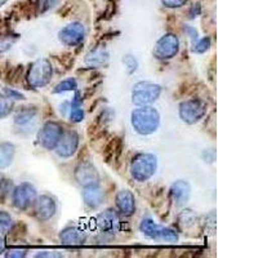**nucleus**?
<instances>
[{
  "mask_svg": "<svg viewBox=\"0 0 258 258\" xmlns=\"http://www.w3.org/2000/svg\"><path fill=\"white\" fill-rule=\"evenodd\" d=\"M160 115L158 110L145 106L132 112V125L140 135H151L158 129Z\"/></svg>",
  "mask_w": 258,
  "mask_h": 258,
  "instance_id": "f257e3e1",
  "label": "nucleus"
},
{
  "mask_svg": "<svg viewBox=\"0 0 258 258\" xmlns=\"http://www.w3.org/2000/svg\"><path fill=\"white\" fill-rule=\"evenodd\" d=\"M156 170V158L151 154H140L133 159L131 172L133 178L140 182L147 181L154 176Z\"/></svg>",
  "mask_w": 258,
  "mask_h": 258,
  "instance_id": "f03ea898",
  "label": "nucleus"
},
{
  "mask_svg": "<svg viewBox=\"0 0 258 258\" xmlns=\"http://www.w3.org/2000/svg\"><path fill=\"white\" fill-rule=\"evenodd\" d=\"M161 93L160 85L155 83L141 82L133 87L132 92V101L136 105L146 106L150 103L155 102Z\"/></svg>",
  "mask_w": 258,
  "mask_h": 258,
  "instance_id": "7ed1b4c3",
  "label": "nucleus"
},
{
  "mask_svg": "<svg viewBox=\"0 0 258 258\" xmlns=\"http://www.w3.org/2000/svg\"><path fill=\"white\" fill-rule=\"evenodd\" d=\"M53 69L48 59H38L30 66L27 73V82L32 87H44L52 78Z\"/></svg>",
  "mask_w": 258,
  "mask_h": 258,
  "instance_id": "20e7f679",
  "label": "nucleus"
},
{
  "mask_svg": "<svg viewBox=\"0 0 258 258\" xmlns=\"http://www.w3.org/2000/svg\"><path fill=\"white\" fill-rule=\"evenodd\" d=\"M140 229L146 236L154 239V240L161 241V243H174L178 240V235L173 230L156 225L151 218H145L141 222Z\"/></svg>",
  "mask_w": 258,
  "mask_h": 258,
  "instance_id": "39448f33",
  "label": "nucleus"
},
{
  "mask_svg": "<svg viewBox=\"0 0 258 258\" xmlns=\"http://www.w3.org/2000/svg\"><path fill=\"white\" fill-rule=\"evenodd\" d=\"M207 111L206 103L200 100H188L179 106V116L185 123L194 124L199 121Z\"/></svg>",
  "mask_w": 258,
  "mask_h": 258,
  "instance_id": "423d86ee",
  "label": "nucleus"
},
{
  "mask_svg": "<svg viewBox=\"0 0 258 258\" xmlns=\"http://www.w3.org/2000/svg\"><path fill=\"white\" fill-rule=\"evenodd\" d=\"M62 135H63V129L56 121H48L43 125L40 129V132L38 135V140L43 147L47 150L56 149L57 144L61 140Z\"/></svg>",
  "mask_w": 258,
  "mask_h": 258,
  "instance_id": "0eeeda50",
  "label": "nucleus"
},
{
  "mask_svg": "<svg viewBox=\"0 0 258 258\" xmlns=\"http://www.w3.org/2000/svg\"><path fill=\"white\" fill-rule=\"evenodd\" d=\"M179 41L173 34H167L158 40L154 49V56L159 59H169L178 52Z\"/></svg>",
  "mask_w": 258,
  "mask_h": 258,
  "instance_id": "6e6552de",
  "label": "nucleus"
},
{
  "mask_svg": "<svg viewBox=\"0 0 258 258\" xmlns=\"http://www.w3.org/2000/svg\"><path fill=\"white\" fill-rule=\"evenodd\" d=\"M36 199V190L31 183L24 182L18 185L17 187L13 191V204L16 208L18 209H25L29 208L31 204H34Z\"/></svg>",
  "mask_w": 258,
  "mask_h": 258,
  "instance_id": "1a4fd4ad",
  "label": "nucleus"
},
{
  "mask_svg": "<svg viewBox=\"0 0 258 258\" xmlns=\"http://www.w3.org/2000/svg\"><path fill=\"white\" fill-rule=\"evenodd\" d=\"M58 38L64 45L69 47L79 45L85 38V27L80 22H73L58 32Z\"/></svg>",
  "mask_w": 258,
  "mask_h": 258,
  "instance_id": "9d476101",
  "label": "nucleus"
},
{
  "mask_svg": "<svg viewBox=\"0 0 258 258\" xmlns=\"http://www.w3.org/2000/svg\"><path fill=\"white\" fill-rule=\"evenodd\" d=\"M97 226L102 234L115 235L120 230V218L114 211H106L97 217Z\"/></svg>",
  "mask_w": 258,
  "mask_h": 258,
  "instance_id": "9b49d317",
  "label": "nucleus"
},
{
  "mask_svg": "<svg viewBox=\"0 0 258 258\" xmlns=\"http://www.w3.org/2000/svg\"><path fill=\"white\" fill-rule=\"evenodd\" d=\"M75 178L84 187L85 186L98 183V181H100L98 172L94 168V165L88 163V161H84V163H82L77 168V170H75Z\"/></svg>",
  "mask_w": 258,
  "mask_h": 258,
  "instance_id": "f8f14e48",
  "label": "nucleus"
},
{
  "mask_svg": "<svg viewBox=\"0 0 258 258\" xmlns=\"http://www.w3.org/2000/svg\"><path fill=\"white\" fill-rule=\"evenodd\" d=\"M78 145H79V137H78L77 132L63 133L56 146L57 154L61 158H70L77 151Z\"/></svg>",
  "mask_w": 258,
  "mask_h": 258,
  "instance_id": "ddd939ff",
  "label": "nucleus"
},
{
  "mask_svg": "<svg viewBox=\"0 0 258 258\" xmlns=\"http://www.w3.org/2000/svg\"><path fill=\"white\" fill-rule=\"evenodd\" d=\"M35 216L40 221H48L56 213V202L50 197L43 195L35 200Z\"/></svg>",
  "mask_w": 258,
  "mask_h": 258,
  "instance_id": "4468645a",
  "label": "nucleus"
},
{
  "mask_svg": "<svg viewBox=\"0 0 258 258\" xmlns=\"http://www.w3.org/2000/svg\"><path fill=\"white\" fill-rule=\"evenodd\" d=\"M83 199H84V203L89 207V208H97V207H100L103 202L102 188L98 186V183L85 186L84 192H83Z\"/></svg>",
  "mask_w": 258,
  "mask_h": 258,
  "instance_id": "2eb2a0df",
  "label": "nucleus"
},
{
  "mask_svg": "<svg viewBox=\"0 0 258 258\" xmlns=\"http://www.w3.org/2000/svg\"><path fill=\"white\" fill-rule=\"evenodd\" d=\"M59 239L66 245H80L85 241L87 235L83 230L78 229L75 226L74 227L71 226V227H66L64 230H62L59 234Z\"/></svg>",
  "mask_w": 258,
  "mask_h": 258,
  "instance_id": "dca6fc26",
  "label": "nucleus"
},
{
  "mask_svg": "<svg viewBox=\"0 0 258 258\" xmlns=\"http://www.w3.org/2000/svg\"><path fill=\"white\" fill-rule=\"evenodd\" d=\"M116 206L124 216H132L136 209V202L133 194L128 190H121L116 195Z\"/></svg>",
  "mask_w": 258,
  "mask_h": 258,
  "instance_id": "f3484780",
  "label": "nucleus"
},
{
  "mask_svg": "<svg viewBox=\"0 0 258 258\" xmlns=\"http://www.w3.org/2000/svg\"><path fill=\"white\" fill-rule=\"evenodd\" d=\"M191 194L190 185L186 181L174 182L170 187V197L176 204H183L188 200Z\"/></svg>",
  "mask_w": 258,
  "mask_h": 258,
  "instance_id": "a211bd4d",
  "label": "nucleus"
},
{
  "mask_svg": "<svg viewBox=\"0 0 258 258\" xmlns=\"http://www.w3.org/2000/svg\"><path fill=\"white\" fill-rule=\"evenodd\" d=\"M15 146L8 142L0 144V169L9 167L15 158Z\"/></svg>",
  "mask_w": 258,
  "mask_h": 258,
  "instance_id": "6ab92c4d",
  "label": "nucleus"
},
{
  "mask_svg": "<svg viewBox=\"0 0 258 258\" xmlns=\"http://www.w3.org/2000/svg\"><path fill=\"white\" fill-rule=\"evenodd\" d=\"M107 53L102 48H97V49L92 50L87 56V63L92 64V66H96V64H102L107 61Z\"/></svg>",
  "mask_w": 258,
  "mask_h": 258,
  "instance_id": "aec40b11",
  "label": "nucleus"
},
{
  "mask_svg": "<svg viewBox=\"0 0 258 258\" xmlns=\"http://www.w3.org/2000/svg\"><path fill=\"white\" fill-rule=\"evenodd\" d=\"M36 110L34 107H24L21 109L20 111L16 115V124H20V125H25V124L30 123V121L35 117Z\"/></svg>",
  "mask_w": 258,
  "mask_h": 258,
  "instance_id": "412c9836",
  "label": "nucleus"
},
{
  "mask_svg": "<svg viewBox=\"0 0 258 258\" xmlns=\"http://www.w3.org/2000/svg\"><path fill=\"white\" fill-rule=\"evenodd\" d=\"M13 110V102L11 98L7 96H2L0 94V119L2 117L8 116Z\"/></svg>",
  "mask_w": 258,
  "mask_h": 258,
  "instance_id": "4be33fe9",
  "label": "nucleus"
},
{
  "mask_svg": "<svg viewBox=\"0 0 258 258\" xmlns=\"http://www.w3.org/2000/svg\"><path fill=\"white\" fill-rule=\"evenodd\" d=\"M78 88V83L75 79H66L63 80V82L59 83L58 85H57L56 88H54V93H61V92H68V91H75V89Z\"/></svg>",
  "mask_w": 258,
  "mask_h": 258,
  "instance_id": "5701e85b",
  "label": "nucleus"
},
{
  "mask_svg": "<svg viewBox=\"0 0 258 258\" xmlns=\"http://www.w3.org/2000/svg\"><path fill=\"white\" fill-rule=\"evenodd\" d=\"M12 227V217L7 212H0V234H7Z\"/></svg>",
  "mask_w": 258,
  "mask_h": 258,
  "instance_id": "b1692460",
  "label": "nucleus"
},
{
  "mask_svg": "<svg viewBox=\"0 0 258 258\" xmlns=\"http://www.w3.org/2000/svg\"><path fill=\"white\" fill-rule=\"evenodd\" d=\"M71 120L75 121V123H79L83 120L84 117V111L80 106H71Z\"/></svg>",
  "mask_w": 258,
  "mask_h": 258,
  "instance_id": "393cba45",
  "label": "nucleus"
},
{
  "mask_svg": "<svg viewBox=\"0 0 258 258\" xmlns=\"http://www.w3.org/2000/svg\"><path fill=\"white\" fill-rule=\"evenodd\" d=\"M123 62H124V64H125V66H126V69H128V73L129 74L135 73V71L137 70L138 62H137V59H136L133 56H129V54H128V56L124 57Z\"/></svg>",
  "mask_w": 258,
  "mask_h": 258,
  "instance_id": "a878e982",
  "label": "nucleus"
},
{
  "mask_svg": "<svg viewBox=\"0 0 258 258\" xmlns=\"http://www.w3.org/2000/svg\"><path fill=\"white\" fill-rule=\"evenodd\" d=\"M209 47H211V39L204 38L202 39L198 44H195V52L204 53L209 49Z\"/></svg>",
  "mask_w": 258,
  "mask_h": 258,
  "instance_id": "bb28decb",
  "label": "nucleus"
},
{
  "mask_svg": "<svg viewBox=\"0 0 258 258\" xmlns=\"http://www.w3.org/2000/svg\"><path fill=\"white\" fill-rule=\"evenodd\" d=\"M27 253L26 249L24 248H12V249H9L7 252V257H11V258H21V257H25Z\"/></svg>",
  "mask_w": 258,
  "mask_h": 258,
  "instance_id": "cd10ccee",
  "label": "nucleus"
},
{
  "mask_svg": "<svg viewBox=\"0 0 258 258\" xmlns=\"http://www.w3.org/2000/svg\"><path fill=\"white\" fill-rule=\"evenodd\" d=\"M161 2H163V4H164L165 7H168V8H179V7H182L183 4H186L187 0H161Z\"/></svg>",
  "mask_w": 258,
  "mask_h": 258,
  "instance_id": "c85d7f7f",
  "label": "nucleus"
},
{
  "mask_svg": "<svg viewBox=\"0 0 258 258\" xmlns=\"http://www.w3.org/2000/svg\"><path fill=\"white\" fill-rule=\"evenodd\" d=\"M4 92H6L7 97H8V98H12V100H24L25 98L24 94L18 93V92L13 91V89H6Z\"/></svg>",
  "mask_w": 258,
  "mask_h": 258,
  "instance_id": "c756f323",
  "label": "nucleus"
},
{
  "mask_svg": "<svg viewBox=\"0 0 258 258\" xmlns=\"http://www.w3.org/2000/svg\"><path fill=\"white\" fill-rule=\"evenodd\" d=\"M62 254H58V252H39L36 257H61Z\"/></svg>",
  "mask_w": 258,
  "mask_h": 258,
  "instance_id": "7c9ffc66",
  "label": "nucleus"
},
{
  "mask_svg": "<svg viewBox=\"0 0 258 258\" xmlns=\"http://www.w3.org/2000/svg\"><path fill=\"white\" fill-rule=\"evenodd\" d=\"M6 250V240L0 236V253H3Z\"/></svg>",
  "mask_w": 258,
  "mask_h": 258,
  "instance_id": "2f4dec72",
  "label": "nucleus"
},
{
  "mask_svg": "<svg viewBox=\"0 0 258 258\" xmlns=\"http://www.w3.org/2000/svg\"><path fill=\"white\" fill-rule=\"evenodd\" d=\"M4 185H6V179H4L3 177H2V174H0V190L3 188Z\"/></svg>",
  "mask_w": 258,
  "mask_h": 258,
  "instance_id": "473e14b6",
  "label": "nucleus"
},
{
  "mask_svg": "<svg viewBox=\"0 0 258 258\" xmlns=\"http://www.w3.org/2000/svg\"><path fill=\"white\" fill-rule=\"evenodd\" d=\"M7 3V0H0V7L3 6V4Z\"/></svg>",
  "mask_w": 258,
  "mask_h": 258,
  "instance_id": "72a5a7b5",
  "label": "nucleus"
}]
</instances>
